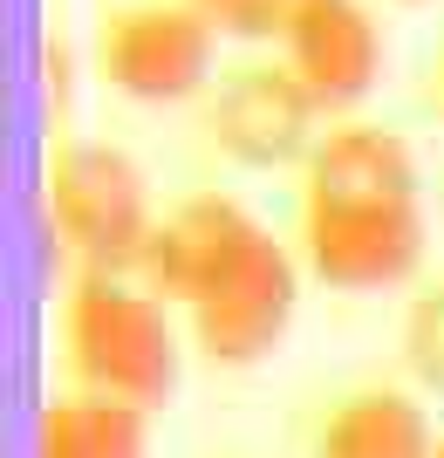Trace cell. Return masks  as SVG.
<instances>
[{"label": "cell", "instance_id": "obj_1", "mask_svg": "<svg viewBox=\"0 0 444 458\" xmlns=\"http://www.w3.org/2000/svg\"><path fill=\"white\" fill-rule=\"evenodd\" d=\"M178 343L172 308L130 274L76 267L62 294V363L82 397H110L130 411H157L178 390Z\"/></svg>", "mask_w": 444, "mask_h": 458}, {"label": "cell", "instance_id": "obj_2", "mask_svg": "<svg viewBox=\"0 0 444 458\" xmlns=\"http://www.w3.org/2000/svg\"><path fill=\"white\" fill-rule=\"evenodd\" d=\"M48 219L62 247L89 274H137L144 240H151V199L144 172L116 144H62L48 165Z\"/></svg>", "mask_w": 444, "mask_h": 458}, {"label": "cell", "instance_id": "obj_3", "mask_svg": "<svg viewBox=\"0 0 444 458\" xmlns=\"http://www.w3.org/2000/svg\"><path fill=\"white\" fill-rule=\"evenodd\" d=\"M219 35L192 0H123L96 35V69L130 103H185L213 89Z\"/></svg>", "mask_w": 444, "mask_h": 458}, {"label": "cell", "instance_id": "obj_4", "mask_svg": "<svg viewBox=\"0 0 444 458\" xmlns=\"http://www.w3.org/2000/svg\"><path fill=\"white\" fill-rule=\"evenodd\" d=\"M314 89L288 69V55L273 62H239L226 69L205 103V137H213L219 151L232 165H253V172H273V165H308V151L322 144L314 137Z\"/></svg>", "mask_w": 444, "mask_h": 458}, {"label": "cell", "instance_id": "obj_5", "mask_svg": "<svg viewBox=\"0 0 444 458\" xmlns=\"http://www.w3.org/2000/svg\"><path fill=\"white\" fill-rule=\"evenodd\" d=\"M294 308H301V260L267 233V240L192 308V343L213 369H253L288 343Z\"/></svg>", "mask_w": 444, "mask_h": 458}, {"label": "cell", "instance_id": "obj_6", "mask_svg": "<svg viewBox=\"0 0 444 458\" xmlns=\"http://www.w3.org/2000/svg\"><path fill=\"white\" fill-rule=\"evenodd\" d=\"M260 240H267V226H260L239 199H226V191H192V199H178L151 226L144 260H137V281L151 287L164 308H185V315H192Z\"/></svg>", "mask_w": 444, "mask_h": 458}, {"label": "cell", "instance_id": "obj_7", "mask_svg": "<svg viewBox=\"0 0 444 458\" xmlns=\"http://www.w3.org/2000/svg\"><path fill=\"white\" fill-rule=\"evenodd\" d=\"M301 267L335 294H383L424 267V206L301 212Z\"/></svg>", "mask_w": 444, "mask_h": 458}, {"label": "cell", "instance_id": "obj_8", "mask_svg": "<svg viewBox=\"0 0 444 458\" xmlns=\"http://www.w3.org/2000/svg\"><path fill=\"white\" fill-rule=\"evenodd\" d=\"M417 206V157L383 123H335L301 165V212Z\"/></svg>", "mask_w": 444, "mask_h": 458}, {"label": "cell", "instance_id": "obj_9", "mask_svg": "<svg viewBox=\"0 0 444 458\" xmlns=\"http://www.w3.org/2000/svg\"><path fill=\"white\" fill-rule=\"evenodd\" d=\"M281 55L314 89L322 110H348L383 76V28L369 14V0H308V14L281 41Z\"/></svg>", "mask_w": 444, "mask_h": 458}, {"label": "cell", "instance_id": "obj_10", "mask_svg": "<svg viewBox=\"0 0 444 458\" xmlns=\"http://www.w3.org/2000/svg\"><path fill=\"white\" fill-rule=\"evenodd\" d=\"M314 458H438V438H431L424 403L376 383V390H348L322 418Z\"/></svg>", "mask_w": 444, "mask_h": 458}, {"label": "cell", "instance_id": "obj_11", "mask_svg": "<svg viewBox=\"0 0 444 458\" xmlns=\"http://www.w3.org/2000/svg\"><path fill=\"white\" fill-rule=\"evenodd\" d=\"M35 458H144V411L110 397H55L35 424Z\"/></svg>", "mask_w": 444, "mask_h": 458}, {"label": "cell", "instance_id": "obj_12", "mask_svg": "<svg viewBox=\"0 0 444 458\" xmlns=\"http://www.w3.org/2000/svg\"><path fill=\"white\" fill-rule=\"evenodd\" d=\"M397 356L431 397H444V281H424L397 322Z\"/></svg>", "mask_w": 444, "mask_h": 458}, {"label": "cell", "instance_id": "obj_13", "mask_svg": "<svg viewBox=\"0 0 444 458\" xmlns=\"http://www.w3.org/2000/svg\"><path fill=\"white\" fill-rule=\"evenodd\" d=\"M226 41H288L294 21L308 14V0H192Z\"/></svg>", "mask_w": 444, "mask_h": 458}, {"label": "cell", "instance_id": "obj_14", "mask_svg": "<svg viewBox=\"0 0 444 458\" xmlns=\"http://www.w3.org/2000/svg\"><path fill=\"white\" fill-rule=\"evenodd\" d=\"M431 110H438V123H444V62H438V76H431Z\"/></svg>", "mask_w": 444, "mask_h": 458}, {"label": "cell", "instance_id": "obj_15", "mask_svg": "<svg viewBox=\"0 0 444 458\" xmlns=\"http://www.w3.org/2000/svg\"><path fill=\"white\" fill-rule=\"evenodd\" d=\"M438 458H444V438H438Z\"/></svg>", "mask_w": 444, "mask_h": 458}, {"label": "cell", "instance_id": "obj_16", "mask_svg": "<svg viewBox=\"0 0 444 458\" xmlns=\"http://www.w3.org/2000/svg\"><path fill=\"white\" fill-rule=\"evenodd\" d=\"M404 7H417V0H404Z\"/></svg>", "mask_w": 444, "mask_h": 458}]
</instances>
